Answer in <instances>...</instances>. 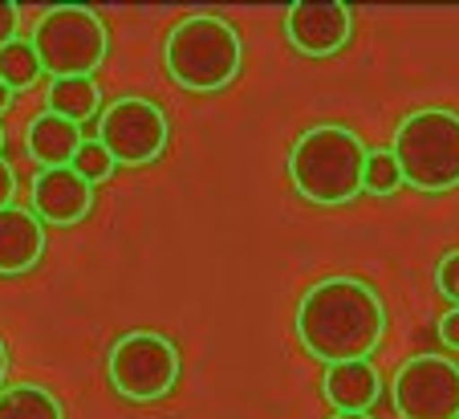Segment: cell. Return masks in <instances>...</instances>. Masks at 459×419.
I'll list each match as a JSON object with an SVG mask.
<instances>
[{
	"instance_id": "13",
	"label": "cell",
	"mask_w": 459,
	"mask_h": 419,
	"mask_svg": "<svg viewBox=\"0 0 459 419\" xmlns=\"http://www.w3.org/2000/svg\"><path fill=\"white\" fill-rule=\"evenodd\" d=\"M82 143H86L82 139V127L70 123V118H57V114H49V110L29 118L25 147L41 167H70V159L78 155Z\"/></svg>"
},
{
	"instance_id": "3",
	"label": "cell",
	"mask_w": 459,
	"mask_h": 419,
	"mask_svg": "<svg viewBox=\"0 0 459 419\" xmlns=\"http://www.w3.org/2000/svg\"><path fill=\"white\" fill-rule=\"evenodd\" d=\"M244 62V41L232 21L195 13L183 17L163 41V65L167 78L191 94H216L232 86Z\"/></svg>"
},
{
	"instance_id": "25",
	"label": "cell",
	"mask_w": 459,
	"mask_h": 419,
	"mask_svg": "<svg viewBox=\"0 0 459 419\" xmlns=\"http://www.w3.org/2000/svg\"><path fill=\"white\" fill-rule=\"evenodd\" d=\"M330 419H374V415H350V411H333Z\"/></svg>"
},
{
	"instance_id": "7",
	"label": "cell",
	"mask_w": 459,
	"mask_h": 419,
	"mask_svg": "<svg viewBox=\"0 0 459 419\" xmlns=\"http://www.w3.org/2000/svg\"><path fill=\"white\" fill-rule=\"evenodd\" d=\"M167 139H171V123L151 98L126 94L98 110V143L114 159V167L155 163L167 151Z\"/></svg>"
},
{
	"instance_id": "12",
	"label": "cell",
	"mask_w": 459,
	"mask_h": 419,
	"mask_svg": "<svg viewBox=\"0 0 459 419\" xmlns=\"http://www.w3.org/2000/svg\"><path fill=\"white\" fill-rule=\"evenodd\" d=\"M321 391H325V399H330L333 411L366 415V411L378 403V395H382V375L370 367V358H358V362H338V367H325Z\"/></svg>"
},
{
	"instance_id": "23",
	"label": "cell",
	"mask_w": 459,
	"mask_h": 419,
	"mask_svg": "<svg viewBox=\"0 0 459 419\" xmlns=\"http://www.w3.org/2000/svg\"><path fill=\"white\" fill-rule=\"evenodd\" d=\"M4 379H9V346L0 338V387H4Z\"/></svg>"
},
{
	"instance_id": "17",
	"label": "cell",
	"mask_w": 459,
	"mask_h": 419,
	"mask_svg": "<svg viewBox=\"0 0 459 419\" xmlns=\"http://www.w3.org/2000/svg\"><path fill=\"white\" fill-rule=\"evenodd\" d=\"M403 188V175H399V163L390 151H370L366 155V167H362V192H374V196H390Z\"/></svg>"
},
{
	"instance_id": "15",
	"label": "cell",
	"mask_w": 459,
	"mask_h": 419,
	"mask_svg": "<svg viewBox=\"0 0 459 419\" xmlns=\"http://www.w3.org/2000/svg\"><path fill=\"white\" fill-rule=\"evenodd\" d=\"M98 102H102V94H98L94 78H57L49 82V114H57V118H70V123H86V118H94L98 114Z\"/></svg>"
},
{
	"instance_id": "22",
	"label": "cell",
	"mask_w": 459,
	"mask_h": 419,
	"mask_svg": "<svg viewBox=\"0 0 459 419\" xmlns=\"http://www.w3.org/2000/svg\"><path fill=\"white\" fill-rule=\"evenodd\" d=\"M13 192H17V171L4 155H0V208H9L13 204Z\"/></svg>"
},
{
	"instance_id": "6",
	"label": "cell",
	"mask_w": 459,
	"mask_h": 419,
	"mask_svg": "<svg viewBox=\"0 0 459 419\" xmlns=\"http://www.w3.org/2000/svg\"><path fill=\"white\" fill-rule=\"evenodd\" d=\"M110 387L130 403H155L179 383V350L159 330H130L106 354Z\"/></svg>"
},
{
	"instance_id": "5",
	"label": "cell",
	"mask_w": 459,
	"mask_h": 419,
	"mask_svg": "<svg viewBox=\"0 0 459 419\" xmlns=\"http://www.w3.org/2000/svg\"><path fill=\"white\" fill-rule=\"evenodd\" d=\"M33 53L41 74L57 78H94V70L106 62L110 37L106 21L86 4H53L37 17L33 29Z\"/></svg>"
},
{
	"instance_id": "9",
	"label": "cell",
	"mask_w": 459,
	"mask_h": 419,
	"mask_svg": "<svg viewBox=\"0 0 459 419\" xmlns=\"http://www.w3.org/2000/svg\"><path fill=\"white\" fill-rule=\"evenodd\" d=\"M350 33H354V13L342 0H325V4H293L285 13V37L297 53L305 57H333L346 49Z\"/></svg>"
},
{
	"instance_id": "2",
	"label": "cell",
	"mask_w": 459,
	"mask_h": 419,
	"mask_svg": "<svg viewBox=\"0 0 459 419\" xmlns=\"http://www.w3.org/2000/svg\"><path fill=\"white\" fill-rule=\"evenodd\" d=\"M370 147L342 123H317L289 147V184L317 208H338L362 196V167Z\"/></svg>"
},
{
	"instance_id": "21",
	"label": "cell",
	"mask_w": 459,
	"mask_h": 419,
	"mask_svg": "<svg viewBox=\"0 0 459 419\" xmlns=\"http://www.w3.org/2000/svg\"><path fill=\"white\" fill-rule=\"evenodd\" d=\"M439 342L447 350H459V306H451L447 314L439 318Z\"/></svg>"
},
{
	"instance_id": "24",
	"label": "cell",
	"mask_w": 459,
	"mask_h": 419,
	"mask_svg": "<svg viewBox=\"0 0 459 419\" xmlns=\"http://www.w3.org/2000/svg\"><path fill=\"white\" fill-rule=\"evenodd\" d=\"M9 106H13V90L0 82V118H4V110H9Z\"/></svg>"
},
{
	"instance_id": "20",
	"label": "cell",
	"mask_w": 459,
	"mask_h": 419,
	"mask_svg": "<svg viewBox=\"0 0 459 419\" xmlns=\"http://www.w3.org/2000/svg\"><path fill=\"white\" fill-rule=\"evenodd\" d=\"M17 21H21V9L13 0H0V49L9 41H17Z\"/></svg>"
},
{
	"instance_id": "4",
	"label": "cell",
	"mask_w": 459,
	"mask_h": 419,
	"mask_svg": "<svg viewBox=\"0 0 459 419\" xmlns=\"http://www.w3.org/2000/svg\"><path fill=\"white\" fill-rule=\"evenodd\" d=\"M403 184L415 192H455L459 188V114L443 106L411 110L390 139Z\"/></svg>"
},
{
	"instance_id": "26",
	"label": "cell",
	"mask_w": 459,
	"mask_h": 419,
	"mask_svg": "<svg viewBox=\"0 0 459 419\" xmlns=\"http://www.w3.org/2000/svg\"><path fill=\"white\" fill-rule=\"evenodd\" d=\"M0 151H4V127H0Z\"/></svg>"
},
{
	"instance_id": "14",
	"label": "cell",
	"mask_w": 459,
	"mask_h": 419,
	"mask_svg": "<svg viewBox=\"0 0 459 419\" xmlns=\"http://www.w3.org/2000/svg\"><path fill=\"white\" fill-rule=\"evenodd\" d=\"M0 419H65L61 399L41 383L0 387Z\"/></svg>"
},
{
	"instance_id": "1",
	"label": "cell",
	"mask_w": 459,
	"mask_h": 419,
	"mask_svg": "<svg viewBox=\"0 0 459 419\" xmlns=\"http://www.w3.org/2000/svg\"><path fill=\"white\" fill-rule=\"evenodd\" d=\"M297 338L317 362L338 367L378 350L386 334V306L362 277H321L297 301Z\"/></svg>"
},
{
	"instance_id": "10",
	"label": "cell",
	"mask_w": 459,
	"mask_h": 419,
	"mask_svg": "<svg viewBox=\"0 0 459 419\" xmlns=\"http://www.w3.org/2000/svg\"><path fill=\"white\" fill-rule=\"evenodd\" d=\"M29 196H33V216L41 224H57V228L82 224L90 216V208H94V188L70 167H41Z\"/></svg>"
},
{
	"instance_id": "18",
	"label": "cell",
	"mask_w": 459,
	"mask_h": 419,
	"mask_svg": "<svg viewBox=\"0 0 459 419\" xmlns=\"http://www.w3.org/2000/svg\"><path fill=\"white\" fill-rule=\"evenodd\" d=\"M70 171H78L82 179L94 188V184H106V179L114 175V159L106 155L102 143L94 139V143H82V147H78V155L70 159Z\"/></svg>"
},
{
	"instance_id": "19",
	"label": "cell",
	"mask_w": 459,
	"mask_h": 419,
	"mask_svg": "<svg viewBox=\"0 0 459 419\" xmlns=\"http://www.w3.org/2000/svg\"><path fill=\"white\" fill-rule=\"evenodd\" d=\"M435 285H439V293L451 306H459V249L443 253V261L435 265Z\"/></svg>"
},
{
	"instance_id": "16",
	"label": "cell",
	"mask_w": 459,
	"mask_h": 419,
	"mask_svg": "<svg viewBox=\"0 0 459 419\" xmlns=\"http://www.w3.org/2000/svg\"><path fill=\"white\" fill-rule=\"evenodd\" d=\"M37 74H41V65H37V53L29 41H9L4 49H0V82L9 90H25L37 82Z\"/></svg>"
},
{
	"instance_id": "8",
	"label": "cell",
	"mask_w": 459,
	"mask_h": 419,
	"mask_svg": "<svg viewBox=\"0 0 459 419\" xmlns=\"http://www.w3.org/2000/svg\"><path fill=\"white\" fill-rule=\"evenodd\" d=\"M399 419H459V362L447 354H415L390 379Z\"/></svg>"
},
{
	"instance_id": "11",
	"label": "cell",
	"mask_w": 459,
	"mask_h": 419,
	"mask_svg": "<svg viewBox=\"0 0 459 419\" xmlns=\"http://www.w3.org/2000/svg\"><path fill=\"white\" fill-rule=\"evenodd\" d=\"M45 253V224L29 208H0V277L37 269Z\"/></svg>"
}]
</instances>
